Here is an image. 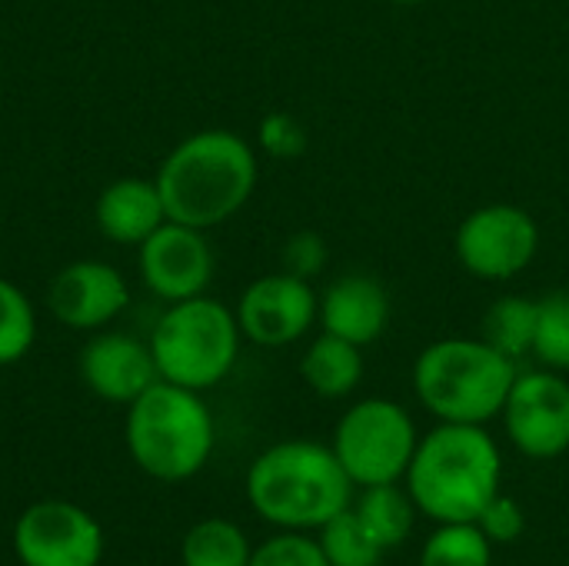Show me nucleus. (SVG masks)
<instances>
[{"label":"nucleus","mask_w":569,"mask_h":566,"mask_svg":"<svg viewBox=\"0 0 569 566\" xmlns=\"http://www.w3.org/2000/svg\"><path fill=\"white\" fill-rule=\"evenodd\" d=\"M257 150L237 130L210 127L183 137L157 167L167 220L213 230L237 217L257 190Z\"/></svg>","instance_id":"nucleus-1"},{"label":"nucleus","mask_w":569,"mask_h":566,"mask_svg":"<svg viewBox=\"0 0 569 566\" xmlns=\"http://www.w3.org/2000/svg\"><path fill=\"white\" fill-rule=\"evenodd\" d=\"M503 457L497 440L473 424H437L420 437L403 487L417 510L437 524H477L500 494Z\"/></svg>","instance_id":"nucleus-2"},{"label":"nucleus","mask_w":569,"mask_h":566,"mask_svg":"<svg viewBox=\"0 0 569 566\" xmlns=\"http://www.w3.org/2000/svg\"><path fill=\"white\" fill-rule=\"evenodd\" d=\"M353 490L333 447L317 440H280L247 470V500L277 530H320L353 504Z\"/></svg>","instance_id":"nucleus-3"},{"label":"nucleus","mask_w":569,"mask_h":566,"mask_svg":"<svg viewBox=\"0 0 569 566\" xmlns=\"http://www.w3.org/2000/svg\"><path fill=\"white\" fill-rule=\"evenodd\" d=\"M123 440L130 460L160 484H183L197 477L217 444L213 414L197 390L157 380L133 404H127Z\"/></svg>","instance_id":"nucleus-4"},{"label":"nucleus","mask_w":569,"mask_h":566,"mask_svg":"<svg viewBox=\"0 0 569 566\" xmlns=\"http://www.w3.org/2000/svg\"><path fill=\"white\" fill-rule=\"evenodd\" d=\"M513 380L517 360L490 347L483 337L437 340L413 364V390L440 424L487 427L503 414Z\"/></svg>","instance_id":"nucleus-5"},{"label":"nucleus","mask_w":569,"mask_h":566,"mask_svg":"<svg viewBox=\"0 0 569 566\" xmlns=\"http://www.w3.org/2000/svg\"><path fill=\"white\" fill-rule=\"evenodd\" d=\"M240 324L237 314L200 294L180 304H167L150 334V350L160 380L187 390H210L223 384L240 357Z\"/></svg>","instance_id":"nucleus-6"},{"label":"nucleus","mask_w":569,"mask_h":566,"mask_svg":"<svg viewBox=\"0 0 569 566\" xmlns=\"http://www.w3.org/2000/svg\"><path fill=\"white\" fill-rule=\"evenodd\" d=\"M417 444L413 417L397 400L370 397L340 417L330 447L353 487H377L407 477Z\"/></svg>","instance_id":"nucleus-7"},{"label":"nucleus","mask_w":569,"mask_h":566,"mask_svg":"<svg viewBox=\"0 0 569 566\" xmlns=\"http://www.w3.org/2000/svg\"><path fill=\"white\" fill-rule=\"evenodd\" d=\"M103 550V527L70 500H37L13 524L20 566H100Z\"/></svg>","instance_id":"nucleus-8"},{"label":"nucleus","mask_w":569,"mask_h":566,"mask_svg":"<svg viewBox=\"0 0 569 566\" xmlns=\"http://www.w3.org/2000/svg\"><path fill=\"white\" fill-rule=\"evenodd\" d=\"M537 247V220L513 203H487L457 230V257L477 280H513L533 264Z\"/></svg>","instance_id":"nucleus-9"},{"label":"nucleus","mask_w":569,"mask_h":566,"mask_svg":"<svg viewBox=\"0 0 569 566\" xmlns=\"http://www.w3.org/2000/svg\"><path fill=\"white\" fill-rule=\"evenodd\" d=\"M500 417L510 444L530 460H553L569 450V384L557 370L517 374Z\"/></svg>","instance_id":"nucleus-10"},{"label":"nucleus","mask_w":569,"mask_h":566,"mask_svg":"<svg viewBox=\"0 0 569 566\" xmlns=\"http://www.w3.org/2000/svg\"><path fill=\"white\" fill-rule=\"evenodd\" d=\"M213 247L207 230L163 220L140 247H137V270L143 287L160 304H180L190 297L207 294L213 280Z\"/></svg>","instance_id":"nucleus-11"},{"label":"nucleus","mask_w":569,"mask_h":566,"mask_svg":"<svg viewBox=\"0 0 569 566\" xmlns=\"http://www.w3.org/2000/svg\"><path fill=\"white\" fill-rule=\"evenodd\" d=\"M237 324L243 340L257 347H290L297 344L320 314V297L310 280L293 277L287 270L257 277L237 300Z\"/></svg>","instance_id":"nucleus-12"},{"label":"nucleus","mask_w":569,"mask_h":566,"mask_svg":"<svg viewBox=\"0 0 569 566\" xmlns=\"http://www.w3.org/2000/svg\"><path fill=\"white\" fill-rule=\"evenodd\" d=\"M47 307L60 327L97 334L130 307V284L107 260H70L50 277Z\"/></svg>","instance_id":"nucleus-13"},{"label":"nucleus","mask_w":569,"mask_h":566,"mask_svg":"<svg viewBox=\"0 0 569 566\" xmlns=\"http://www.w3.org/2000/svg\"><path fill=\"white\" fill-rule=\"evenodd\" d=\"M77 370L83 387L107 404H133L160 380L150 340L120 330H97L80 347Z\"/></svg>","instance_id":"nucleus-14"},{"label":"nucleus","mask_w":569,"mask_h":566,"mask_svg":"<svg viewBox=\"0 0 569 566\" xmlns=\"http://www.w3.org/2000/svg\"><path fill=\"white\" fill-rule=\"evenodd\" d=\"M317 320H320L323 334H333L357 347H370L387 330L390 297L380 280H373L367 274H347V277H337L320 294Z\"/></svg>","instance_id":"nucleus-15"},{"label":"nucleus","mask_w":569,"mask_h":566,"mask_svg":"<svg viewBox=\"0 0 569 566\" xmlns=\"http://www.w3.org/2000/svg\"><path fill=\"white\" fill-rule=\"evenodd\" d=\"M163 220V197L157 190V180L147 177H120L107 183L93 203L97 230L120 247H140Z\"/></svg>","instance_id":"nucleus-16"},{"label":"nucleus","mask_w":569,"mask_h":566,"mask_svg":"<svg viewBox=\"0 0 569 566\" xmlns=\"http://www.w3.org/2000/svg\"><path fill=\"white\" fill-rule=\"evenodd\" d=\"M360 350L363 347H357L350 340L320 334L300 360L303 384L323 400L350 397L357 390V384L363 380V354Z\"/></svg>","instance_id":"nucleus-17"},{"label":"nucleus","mask_w":569,"mask_h":566,"mask_svg":"<svg viewBox=\"0 0 569 566\" xmlns=\"http://www.w3.org/2000/svg\"><path fill=\"white\" fill-rule=\"evenodd\" d=\"M353 510L383 550H397L410 537L413 520H417V504H413L410 490L403 487V480L360 487Z\"/></svg>","instance_id":"nucleus-18"},{"label":"nucleus","mask_w":569,"mask_h":566,"mask_svg":"<svg viewBox=\"0 0 569 566\" xmlns=\"http://www.w3.org/2000/svg\"><path fill=\"white\" fill-rule=\"evenodd\" d=\"M253 554L250 537L227 517L197 520L180 544L183 566H247Z\"/></svg>","instance_id":"nucleus-19"},{"label":"nucleus","mask_w":569,"mask_h":566,"mask_svg":"<svg viewBox=\"0 0 569 566\" xmlns=\"http://www.w3.org/2000/svg\"><path fill=\"white\" fill-rule=\"evenodd\" d=\"M533 337H537V300L500 297L483 317V340L500 354H507L510 360L533 354Z\"/></svg>","instance_id":"nucleus-20"},{"label":"nucleus","mask_w":569,"mask_h":566,"mask_svg":"<svg viewBox=\"0 0 569 566\" xmlns=\"http://www.w3.org/2000/svg\"><path fill=\"white\" fill-rule=\"evenodd\" d=\"M317 544H320V550H323L330 566H380L383 554H387L373 540V534L363 527L353 504L347 510H340L337 517H330L317 530Z\"/></svg>","instance_id":"nucleus-21"},{"label":"nucleus","mask_w":569,"mask_h":566,"mask_svg":"<svg viewBox=\"0 0 569 566\" xmlns=\"http://www.w3.org/2000/svg\"><path fill=\"white\" fill-rule=\"evenodd\" d=\"M420 566H493V544L477 524H440L420 550Z\"/></svg>","instance_id":"nucleus-22"},{"label":"nucleus","mask_w":569,"mask_h":566,"mask_svg":"<svg viewBox=\"0 0 569 566\" xmlns=\"http://www.w3.org/2000/svg\"><path fill=\"white\" fill-rule=\"evenodd\" d=\"M37 340V310L27 290L0 277V367L20 364Z\"/></svg>","instance_id":"nucleus-23"},{"label":"nucleus","mask_w":569,"mask_h":566,"mask_svg":"<svg viewBox=\"0 0 569 566\" xmlns=\"http://www.w3.org/2000/svg\"><path fill=\"white\" fill-rule=\"evenodd\" d=\"M533 357L547 370H569V290H553L543 300H537Z\"/></svg>","instance_id":"nucleus-24"},{"label":"nucleus","mask_w":569,"mask_h":566,"mask_svg":"<svg viewBox=\"0 0 569 566\" xmlns=\"http://www.w3.org/2000/svg\"><path fill=\"white\" fill-rule=\"evenodd\" d=\"M247 566H330L317 537L303 530H277L270 540L257 544Z\"/></svg>","instance_id":"nucleus-25"},{"label":"nucleus","mask_w":569,"mask_h":566,"mask_svg":"<svg viewBox=\"0 0 569 566\" xmlns=\"http://www.w3.org/2000/svg\"><path fill=\"white\" fill-rule=\"evenodd\" d=\"M257 137H260V147L277 160H293V157H300L307 150L303 123L293 113H283V110L267 113L260 120V127H257Z\"/></svg>","instance_id":"nucleus-26"},{"label":"nucleus","mask_w":569,"mask_h":566,"mask_svg":"<svg viewBox=\"0 0 569 566\" xmlns=\"http://www.w3.org/2000/svg\"><path fill=\"white\" fill-rule=\"evenodd\" d=\"M477 527L487 534L490 544H513V540H520V534L527 527V517H523V507L513 497L497 494L483 507V514L477 517Z\"/></svg>","instance_id":"nucleus-27"},{"label":"nucleus","mask_w":569,"mask_h":566,"mask_svg":"<svg viewBox=\"0 0 569 566\" xmlns=\"http://www.w3.org/2000/svg\"><path fill=\"white\" fill-rule=\"evenodd\" d=\"M280 260H283V270H287V274L310 280V277H317V274L327 267V244H323L320 234L300 230V234H293V237L283 244Z\"/></svg>","instance_id":"nucleus-28"},{"label":"nucleus","mask_w":569,"mask_h":566,"mask_svg":"<svg viewBox=\"0 0 569 566\" xmlns=\"http://www.w3.org/2000/svg\"><path fill=\"white\" fill-rule=\"evenodd\" d=\"M390 3H400V7H413V3H423V0H390Z\"/></svg>","instance_id":"nucleus-29"}]
</instances>
